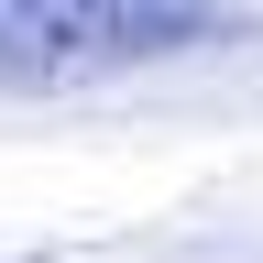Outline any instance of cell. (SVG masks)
I'll return each instance as SVG.
<instances>
[{
  "mask_svg": "<svg viewBox=\"0 0 263 263\" xmlns=\"http://www.w3.org/2000/svg\"><path fill=\"white\" fill-rule=\"evenodd\" d=\"M209 22H219L209 0H0V88H22V99L88 88L110 66L197 44Z\"/></svg>",
  "mask_w": 263,
  "mask_h": 263,
  "instance_id": "1",
  "label": "cell"
}]
</instances>
